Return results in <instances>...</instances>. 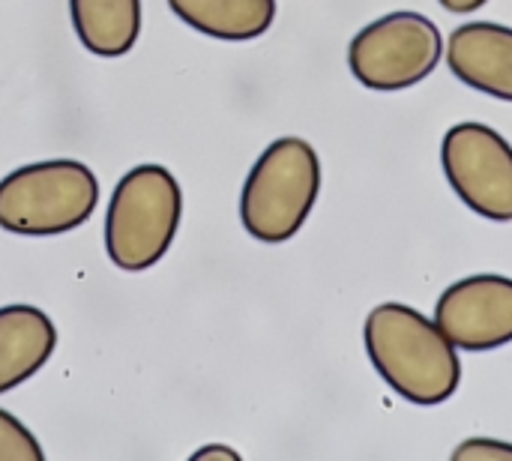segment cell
Listing matches in <instances>:
<instances>
[{"label": "cell", "mask_w": 512, "mask_h": 461, "mask_svg": "<svg viewBox=\"0 0 512 461\" xmlns=\"http://www.w3.org/2000/svg\"><path fill=\"white\" fill-rule=\"evenodd\" d=\"M321 195L318 150L297 135L264 147L240 189V222L264 246L288 243L300 234Z\"/></svg>", "instance_id": "cell-2"}, {"label": "cell", "mask_w": 512, "mask_h": 461, "mask_svg": "<svg viewBox=\"0 0 512 461\" xmlns=\"http://www.w3.org/2000/svg\"><path fill=\"white\" fill-rule=\"evenodd\" d=\"M96 201L99 180L84 162H30L0 177V228L21 237H60L81 228Z\"/></svg>", "instance_id": "cell-4"}, {"label": "cell", "mask_w": 512, "mask_h": 461, "mask_svg": "<svg viewBox=\"0 0 512 461\" xmlns=\"http://www.w3.org/2000/svg\"><path fill=\"white\" fill-rule=\"evenodd\" d=\"M363 345L384 384L411 405L435 408L462 384L459 348L414 306L381 303L366 315Z\"/></svg>", "instance_id": "cell-1"}, {"label": "cell", "mask_w": 512, "mask_h": 461, "mask_svg": "<svg viewBox=\"0 0 512 461\" xmlns=\"http://www.w3.org/2000/svg\"><path fill=\"white\" fill-rule=\"evenodd\" d=\"M57 348V327L48 312L12 303L0 306V396L48 366Z\"/></svg>", "instance_id": "cell-9"}, {"label": "cell", "mask_w": 512, "mask_h": 461, "mask_svg": "<svg viewBox=\"0 0 512 461\" xmlns=\"http://www.w3.org/2000/svg\"><path fill=\"white\" fill-rule=\"evenodd\" d=\"M183 189L177 177L156 162L129 168L105 210V252L123 273L156 267L180 228Z\"/></svg>", "instance_id": "cell-3"}, {"label": "cell", "mask_w": 512, "mask_h": 461, "mask_svg": "<svg viewBox=\"0 0 512 461\" xmlns=\"http://www.w3.org/2000/svg\"><path fill=\"white\" fill-rule=\"evenodd\" d=\"M441 6H447L450 12H474L480 6H486L489 0H438Z\"/></svg>", "instance_id": "cell-15"}, {"label": "cell", "mask_w": 512, "mask_h": 461, "mask_svg": "<svg viewBox=\"0 0 512 461\" xmlns=\"http://www.w3.org/2000/svg\"><path fill=\"white\" fill-rule=\"evenodd\" d=\"M435 324L459 351L483 354L512 342V279L474 273L453 282L435 303Z\"/></svg>", "instance_id": "cell-7"}, {"label": "cell", "mask_w": 512, "mask_h": 461, "mask_svg": "<svg viewBox=\"0 0 512 461\" xmlns=\"http://www.w3.org/2000/svg\"><path fill=\"white\" fill-rule=\"evenodd\" d=\"M450 72L501 102H512V27L495 21L459 24L447 39Z\"/></svg>", "instance_id": "cell-8"}, {"label": "cell", "mask_w": 512, "mask_h": 461, "mask_svg": "<svg viewBox=\"0 0 512 461\" xmlns=\"http://www.w3.org/2000/svg\"><path fill=\"white\" fill-rule=\"evenodd\" d=\"M78 42L96 57H123L141 36V0H69Z\"/></svg>", "instance_id": "cell-10"}, {"label": "cell", "mask_w": 512, "mask_h": 461, "mask_svg": "<svg viewBox=\"0 0 512 461\" xmlns=\"http://www.w3.org/2000/svg\"><path fill=\"white\" fill-rule=\"evenodd\" d=\"M168 6L183 24L222 42L258 39L276 21V0H168Z\"/></svg>", "instance_id": "cell-11"}, {"label": "cell", "mask_w": 512, "mask_h": 461, "mask_svg": "<svg viewBox=\"0 0 512 461\" xmlns=\"http://www.w3.org/2000/svg\"><path fill=\"white\" fill-rule=\"evenodd\" d=\"M441 168L456 198L489 222H512V144L492 126L465 120L444 132Z\"/></svg>", "instance_id": "cell-6"}, {"label": "cell", "mask_w": 512, "mask_h": 461, "mask_svg": "<svg viewBox=\"0 0 512 461\" xmlns=\"http://www.w3.org/2000/svg\"><path fill=\"white\" fill-rule=\"evenodd\" d=\"M192 459H240L237 450H228V447H201L198 453H192Z\"/></svg>", "instance_id": "cell-14"}, {"label": "cell", "mask_w": 512, "mask_h": 461, "mask_svg": "<svg viewBox=\"0 0 512 461\" xmlns=\"http://www.w3.org/2000/svg\"><path fill=\"white\" fill-rule=\"evenodd\" d=\"M45 450L33 438V432L0 408V461H42Z\"/></svg>", "instance_id": "cell-12"}, {"label": "cell", "mask_w": 512, "mask_h": 461, "mask_svg": "<svg viewBox=\"0 0 512 461\" xmlns=\"http://www.w3.org/2000/svg\"><path fill=\"white\" fill-rule=\"evenodd\" d=\"M444 57L438 24L414 9H399L375 18L354 33L348 45L351 75L378 93L408 90L426 81Z\"/></svg>", "instance_id": "cell-5"}, {"label": "cell", "mask_w": 512, "mask_h": 461, "mask_svg": "<svg viewBox=\"0 0 512 461\" xmlns=\"http://www.w3.org/2000/svg\"><path fill=\"white\" fill-rule=\"evenodd\" d=\"M453 461H512V444L498 438H471L453 450Z\"/></svg>", "instance_id": "cell-13"}]
</instances>
